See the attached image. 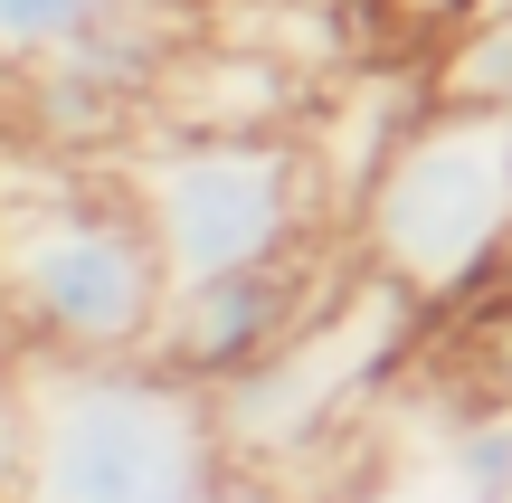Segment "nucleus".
I'll use <instances>...</instances> for the list:
<instances>
[{
	"label": "nucleus",
	"instance_id": "obj_4",
	"mask_svg": "<svg viewBox=\"0 0 512 503\" xmlns=\"http://www.w3.org/2000/svg\"><path fill=\"white\" fill-rule=\"evenodd\" d=\"M313 190H323V171L285 133H200V124H181V133H162V143H143L124 162V200L143 209L171 285L304 257Z\"/></svg>",
	"mask_w": 512,
	"mask_h": 503
},
{
	"label": "nucleus",
	"instance_id": "obj_5",
	"mask_svg": "<svg viewBox=\"0 0 512 503\" xmlns=\"http://www.w3.org/2000/svg\"><path fill=\"white\" fill-rule=\"evenodd\" d=\"M304 323H313V304H304V257L238 266V276L171 285L162 333H152V361H171V371L200 380V390H228V380L256 371L266 352H285Z\"/></svg>",
	"mask_w": 512,
	"mask_h": 503
},
{
	"label": "nucleus",
	"instance_id": "obj_3",
	"mask_svg": "<svg viewBox=\"0 0 512 503\" xmlns=\"http://www.w3.org/2000/svg\"><path fill=\"white\" fill-rule=\"evenodd\" d=\"M0 295L38 342L76 361H124L162 333L171 266L124 190H38L0 209Z\"/></svg>",
	"mask_w": 512,
	"mask_h": 503
},
{
	"label": "nucleus",
	"instance_id": "obj_2",
	"mask_svg": "<svg viewBox=\"0 0 512 503\" xmlns=\"http://www.w3.org/2000/svg\"><path fill=\"white\" fill-rule=\"evenodd\" d=\"M361 257L408 304H456L512 266V114L437 105L361 181Z\"/></svg>",
	"mask_w": 512,
	"mask_h": 503
},
{
	"label": "nucleus",
	"instance_id": "obj_7",
	"mask_svg": "<svg viewBox=\"0 0 512 503\" xmlns=\"http://www.w3.org/2000/svg\"><path fill=\"white\" fill-rule=\"evenodd\" d=\"M437 105H494L512 114V0H494L484 19H465L437 57Z\"/></svg>",
	"mask_w": 512,
	"mask_h": 503
},
{
	"label": "nucleus",
	"instance_id": "obj_6",
	"mask_svg": "<svg viewBox=\"0 0 512 503\" xmlns=\"http://www.w3.org/2000/svg\"><path fill=\"white\" fill-rule=\"evenodd\" d=\"M370 371V342H361V314H332V323H304L285 352H266L256 371H238L219 390V428L238 456H285L323 428L332 409L351 399V380Z\"/></svg>",
	"mask_w": 512,
	"mask_h": 503
},
{
	"label": "nucleus",
	"instance_id": "obj_8",
	"mask_svg": "<svg viewBox=\"0 0 512 503\" xmlns=\"http://www.w3.org/2000/svg\"><path fill=\"white\" fill-rule=\"evenodd\" d=\"M105 19L114 0H0V57H67Z\"/></svg>",
	"mask_w": 512,
	"mask_h": 503
},
{
	"label": "nucleus",
	"instance_id": "obj_1",
	"mask_svg": "<svg viewBox=\"0 0 512 503\" xmlns=\"http://www.w3.org/2000/svg\"><path fill=\"white\" fill-rule=\"evenodd\" d=\"M228 456L219 399L152 352H67L29 390V503H219Z\"/></svg>",
	"mask_w": 512,
	"mask_h": 503
},
{
	"label": "nucleus",
	"instance_id": "obj_9",
	"mask_svg": "<svg viewBox=\"0 0 512 503\" xmlns=\"http://www.w3.org/2000/svg\"><path fill=\"white\" fill-rule=\"evenodd\" d=\"M456 494L465 503H512V418H484V428L456 437Z\"/></svg>",
	"mask_w": 512,
	"mask_h": 503
}]
</instances>
